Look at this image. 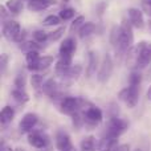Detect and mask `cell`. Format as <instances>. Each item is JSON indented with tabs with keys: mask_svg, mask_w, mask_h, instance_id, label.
Returning <instances> with one entry per match:
<instances>
[{
	"mask_svg": "<svg viewBox=\"0 0 151 151\" xmlns=\"http://www.w3.org/2000/svg\"><path fill=\"white\" fill-rule=\"evenodd\" d=\"M142 9L149 17H151V0H143L142 1Z\"/></svg>",
	"mask_w": 151,
	"mask_h": 151,
	"instance_id": "cell-34",
	"label": "cell"
},
{
	"mask_svg": "<svg viewBox=\"0 0 151 151\" xmlns=\"http://www.w3.org/2000/svg\"><path fill=\"white\" fill-rule=\"evenodd\" d=\"M83 117H85V122H88L89 125H98V123L102 122L104 115H102V111H101V109H99V107L89 106L88 109L85 110Z\"/></svg>",
	"mask_w": 151,
	"mask_h": 151,
	"instance_id": "cell-9",
	"label": "cell"
},
{
	"mask_svg": "<svg viewBox=\"0 0 151 151\" xmlns=\"http://www.w3.org/2000/svg\"><path fill=\"white\" fill-rule=\"evenodd\" d=\"M134 151H142L141 149H135V150H134Z\"/></svg>",
	"mask_w": 151,
	"mask_h": 151,
	"instance_id": "cell-41",
	"label": "cell"
},
{
	"mask_svg": "<svg viewBox=\"0 0 151 151\" xmlns=\"http://www.w3.org/2000/svg\"><path fill=\"white\" fill-rule=\"evenodd\" d=\"M94 31H96L94 23H85L80 29H78V35H80L81 39H86V37H89L90 35H93Z\"/></svg>",
	"mask_w": 151,
	"mask_h": 151,
	"instance_id": "cell-20",
	"label": "cell"
},
{
	"mask_svg": "<svg viewBox=\"0 0 151 151\" xmlns=\"http://www.w3.org/2000/svg\"><path fill=\"white\" fill-rule=\"evenodd\" d=\"M101 151H113V150H101Z\"/></svg>",
	"mask_w": 151,
	"mask_h": 151,
	"instance_id": "cell-42",
	"label": "cell"
},
{
	"mask_svg": "<svg viewBox=\"0 0 151 151\" xmlns=\"http://www.w3.org/2000/svg\"><path fill=\"white\" fill-rule=\"evenodd\" d=\"M0 151H12V150H11L9 147L5 146V142L3 141V142H1V147H0Z\"/></svg>",
	"mask_w": 151,
	"mask_h": 151,
	"instance_id": "cell-38",
	"label": "cell"
},
{
	"mask_svg": "<svg viewBox=\"0 0 151 151\" xmlns=\"http://www.w3.org/2000/svg\"><path fill=\"white\" fill-rule=\"evenodd\" d=\"M13 117H15V110L11 106L3 107L1 111H0V122H1V125H7L8 122H11L13 119Z\"/></svg>",
	"mask_w": 151,
	"mask_h": 151,
	"instance_id": "cell-18",
	"label": "cell"
},
{
	"mask_svg": "<svg viewBox=\"0 0 151 151\" xmlns=\"http://www.w3.org/2000/svg\"><path fill=\"white\" fill-rule=\"evenodd\" d=\"M5 7L8 8V11H9L11 13L17 15V13H20L21 11H23V1H21V0H8Z\"/></svg>",
	"mask_w": 151,
	"mask_h": 151,
	"instance_id": "cell-22",
	"label": "cell"
},
{
	"mask_svg": "<svg viewBox=\"0 0 151 151\" xmlns=\"http://www.w3.org/2000/svg\"><path fill=\"white\" fill-rule=\"evenodd\" d=\"M52 63H53L52 56H42V57L40 58V63H39V70L47 69L49 65H52Z\"/></svg>",
	"mask_w": 151,
	"mask_h": 151,
	"instance_id": "cell-28",
	"label": "cell"
},
{
	"mask_svg": "<svg viewBox=\"0 0 151 151\" xmlns=\"http://www.w3.org/2000/svg\"><path fill=\"white\" fill-rule=\"evenodd\" d=\"M97 65H98V57L94 52H89V64L86 68V77L90 78L96 74L97 70Z\"/></svg>",
	"mask_w": 151,
	"mask_h": 151,
	"instance_id": "cell-17",
	"label": "cell"
},
{
	"mask_svg": "<svg viewBox=\"0 0 151 151\" xmlns=\"http://www.w3.org/2000/svg\"><path fill=\"white\" fill-rule=\"evenodd\" d=\"M65 27H60L58 29H56L55 32H52V33H49V40L50 41H57V40H60L61 37H63V35L65 33Z\"/></svg>",
	"mask_w": 151,
	"mask_h": 151,
	"instance_id": "cell-31",
	"label": "cell"
},
{
	"mask_svg": "<svg viewBox=\"0 0 151 151\" xmlns=\"http://www.w3.org/2000/svg\"><path fill=\"white\" fill-rule=\"evenodd\" d=\"M113 60H111V56L110 55H105L104 56V60H102V64L99 66V70L98 74H97V78H98L99 82H106L107 80L110 78V76L113 73Z\"/></svg>",
	"mask_w": 151,
	"mask_h": 151,
	"instance_id": "cell-6",
	"label": "cell"
},
{
	"mask_svg": "<svg viewBox=\"0 0 151 151\" xmlns=\"http://www.w3.org/2000/svg\"><path fill=\"white\" fill-rule=\"evenodd\" d=\"M113 151H130V146L129 145H117V146L113 149Z\"/></svg>",
	"mask_w": 151,
	"mask_h": 151,
	"instance_id": "cell-36",
	"label": "cell"
},
{
	"mask_svg": "<svg viewBox=\"0 0 151 151\" xmlns=\"http://www.w3.org/2000/svg\"><path fill=\"white\" fill-rule=\"evenodd\" d=\"M21 1H24V0H21ZM28 1H29V0H28Z\"/></svg>",
	"mask_w": 151,
	"mask_h": 151,
	"instance_id": "cell-43",
	"label": "cell"
},
{
	"mask_svg": "<svg viewBox=\"0 0 151 151\" xmlns=\"http://www.w3.org/2000/svg\"><path fill=\"white\" fill-rule=\"evenodd\" d=\"M0 13H1V19L3 20H5V17H7V7H5V5H1V7H0Z\"/></svg>",
	"mask_w": 151,
	"mask_h": 151,
	"instance_id": "cell-37",
	"label": "cell"
},
{
	"mask_svg": "<svg viewBox=\"0 0 151 151\" xmlns=\"http://www.w3.org/2000/svg\"><path fill=\"white\" fill-rule=\"evenodd\" d=\"M21 32V27L17 21L15 20H8L5 23H3V36L7 40H12L15 41L17 39V36Z\"/></svg>",
	"mask_w": 151,
	"mask_h": 151,
	"instance_id": "cell-7",
	"label": "cell"
},
{
	"mask_svg": "<svg viewBox=\"0 0 151 151\" xmlns=\"http://www.w3.org/2000/svg\"><path fill=\"white\" fill-rule=\"evenodd\" d=\"M83 24H85V17H83V16H77L73 20V23L70 24V28L69 29H70V32H76L77 29H80Z\"/></svg>",
	"mask_w": 151,
	"mask_h": 151,
	"instance_id": "cell-29",
	"label": "cell"
},
{
	"mask_svg": "<svg viewBox=\"0 0 151 151\" xmlns=\"http://www.w3.org/2000/svg\"><path fill=\"white\" fill-rule=\"evenodd\" d=\"M42 91H44L47 96H49V97L53 98V97L57 94V82H56L53 78L48 80L47 82L42 85Z\"/></svg>",
	"mask_w": 151,
	"mask_h": 151,
	"instance_id": "cell-19",
	"label": "cell"
},
{
	"mask_svg": "<svg viewBox=\"0 0 151 151\" xmlns=\"http://www.w3.org/2000/svg\"><path fill=\"white\" fill-rule=\"evenodd\" d=\"M74 12L76 11L73 8H64L63 11H60L58 16L61 17V20H70V19L74 16Z\"/></svg>",
	"mask_w": 151,
	"mask_h": 151,
	"instance_id": "cell-30",
	"label": "cell"
},
{
	"mask_svg": "<svg viewBox=\"0 0 151 151\" xmlns=\"http://www.w3.org/2000/svg\"><path fill=\"white\" fill-rule=\"evenodd\" d=\"M88 102L80 97H65L61 101V111L65 114H76L82 109Z\"/></svg>",
	"mask_w": 151,
	"mask_h": 151,
	"instance_id": "cell-4",
	"label": "cell"
},
{
	"mask_svg": "<svg viewBox=\"0 0 151 151\" xmlns=\"http://www.w3.org/2000/svg\"><path fill=\"white\" fill-rule=\"evenodd\" d=\"M11 96H12L17 102H20V104H24V102H27L29 99L28 94L24 91V89H19V88L13 89V90L11 91Z\"/></svg>",
	"mask_w": 151,
	"mask_h": 151,
	"instance_id": "cell-23",
	"label": "cell"
},
{
	"mask_svg": "<svg viewBox=\"0 0 151 151\" xmlns=\"http://www.w3.org/2000/svg\"><path fill=\"white\" fill-rule=\"evenodd\" d=\"M127 15H129V20H130L131 25L135 28L141 29L145 27V20H143V13L137 8H129L127 9Z\"/></svg>",
	"mask_w": 151,
	"mask_h": 151,
	"instance_id": "cell-13",
	"label": "cell"
},
{
	"mask_svg": "<svg viewBox=\"0 0 151 151\" xmlns=\"http://www.w3.org/2000/svg\"><path fill=\"white\" fill-rule=\"evenodd\" d=\"M15 151H25V150H23V149H16Z\"/></svg>",
	"mask_w": 151,
	"mask_h": 151,
	"instance_id": "cell-40",
	"label": "cell"
},
{
	"mask_svg": "<svg viewBox=\"0 0 151 151\" xmlns=\"http://www.w3.org/2000/svg\"><path fill=\"white\" fill-rule=\"evenodd\" d=\"M8 57L7 55H1L0 56V65H1V73H5V69H7V64H8Z\"/></svg>",
	"mask_w": 151,
	"mask_h": 151,
	"instance_id": "cell-35",
	"label": "cell"
},
{
	"mask_svg": "<svg viewBox=\"0 0 151 151\" xmlns=\"http://www.w3.org/2000/svg\"><path fill=\"white\" fill-rule=\"evenodd\" d=\"M127 127H129V123L125 119L113 117L110 119L109 125H107L106 131H105L104 135H109V137H113V138H119V135H122L127 130Z\"/></svg>",
	"mask_w": 151,
	"mask_h": 151,
	"instance_id": "cell-5",
	"label": "cell"
},
{
	"mask_svg": "<svg viewBox=\"0 0 151 151\" xmlns=\"http://www.w3.org/2000/svg\"><path fill=\"white\" fill-rule=\"evenodd\" d=\"M81 151H94L96 150V138L94 137H86L80 143Z\"/></svg>",
	"mask_w": 151,
	"mask_h": 151,
	"instance_id": "cell-21",
	"label": "cell"
},
{
	"mask_svg": "<svg viewBox=\"0 0 151 151\" xmlns=\"http://www.w3.org/2000/svg\"><path fill=\"white\" fill-rule=\"evenodd\" d=\"M37 122H39V117L35 113H27V114H24V117L21 118L20 123H19V130L21 134L31 133Z\"/></svg>",
	"mask_w": 151,
	"mask_h": 151,
	"instance_id": "cell-8",
	"label": "cell"
},
{
	"mask_svg": "<svg viewBox=\"0 0 151 151\" xmlns=\"http://www.w3.org/2000/svg\"><path fill=\"white\" fill-rule=\"evenodd\" d=\"M33 39L36 42H45L47 40H49V33H47L45 31H36L33 33Z\"/></svg>",
	"mask_w": 151,
	"mask_h": 151,
	"instance_id": "cell-27",
	"label": "cell"
},
{
	"mask_svg": "<svg viewBox=\"0 0 151 151\" xmlns=\"http://www.w3.org/2000/svg\"><path fill=\"white\" fill-rule=\"evenodd\" d=\"M15 86L19 89H24V86H25V76L23 73L17 74L15 78Z\"/></svg>",
	"mask_w": 151,
	"mask_h": 151,
	"instance_id": "cell-33",
	"label": "cell"
},
{
	"mask_svg": "<svg viewBox=\"0 0 151 151\" xmlns=\"http://www.w3.org/2000/svg\"><path fill=\"white\" fill-rule=\"evenodd\" d=\"M77 49V42L73 37H68L60 45V57H72Z\"/></svg>",
	"mask_w": 151,
	"mask_h": 151,
	"instance_id": "cell-12",
	"label": "cell"
},
{
	"mask_svg": "<svg viewBox=\"0 0 151 151\" xmlns=\"http://www.w3.org/2000/svg\"><path fill=\"white\" fill-rule=\"evenodd\" d=\"M72 66V57H60V60L56 64V73L61 77H65L68 70Z\"/></svg>",
	"mask_w": 151,
	"mask_h": 151,
	"instance_id": "cell-16",
	"label": "cell"
},
{
	"mask_svg": "<svg viewBox=\"0 0 151 151\" xmlns=\"http://www.w3.org/2000/svg\"><path fill=\"white\" fill-rule=\"evenodd\" d=\"M134 41V35H133V25H131L130 20H123L119 25V31H118V40L115 48L121 55L130 49Z\"/></svg>",
	"mask_w": 151,
	"mask_h": 151,
	"instance_id": "cell-1",
	"label": "cell"
},
{
	"mask_svg": "<svg viewBox=\"0 0 151 151\" xmlns=\"http://www.w3.org/2000/svg\"><path fill=\"white\" fill-rule=\"evenodd\" d=\"M28 142L31 146L36 147V149H44L49 143V138H48L47 134L41 133V131H35V133L29 134Z\"/></svg>",
	"mask_w": 151,
	"mask_h": 151,
	"instance_id": "cell-10",
	"label": "cell"
},
{
	"mask_svg": "<svg viewBox=\"0 0 151 151\" xmlns=\"http://www.w3.org/2000/svg\"><path fill=\"white\" fill-rule=\"evenodd\" d=\"M56 147L58 151H73V146L68 134L64 131H58L56 134Z\"/></svg>",
	"mask_w": 151,
	"mask_h": 151,
	"instance_id": "cell-11",
	"label": "cell"
},
{
	"mask_svg": "<svg viewBox=\"0 0 151 151\" xmlns=\"http://www.w3.org/2000/svg\"><path fill=\"white\" fill-rule=\"evenodd\" d=\"M61 23V17L57 15H49L44 19V25L50 27V25H58Z\"/></svg>",
	"mask_w": 151,
	"mask_h": 151,
	"instance_id": "cell-26",
	"label": "cell"
},
{
	"mask_svg": "<svg viewBox=\"0 0 151 151\" xmlns=\"http://www.w3.org/2000/svg\"><path fill=\"white\" fill-rule=\"evenodd\" d=\"M134 55H135V68H146L151 63V44L146 41H141L134 48Z\"/></svg>",
	"mask_w": 151,
	"mask_h": 151,
	"instance_id": "cell-2",
	"label": "cell"
},
{
	"mask_svg": "<svg viewBox=\"0 0 151 151\" xmlns=\"http://www.w3.org/2000/svg\"><path fill=\"white\" fill-rule=\"evenodd\" d=\"M119 99H122L130 109L135 107L139 99V83H129L127 88L119 93Z\"/></svg>",
	"mask_w": 151,
	"mask_h": 151,
	"instance_id": "cell-3",
	"label": "cell"
},
{
	"mask_svg": "<svg viewBox=\"0 0 151 151\" xmlns=\"http://www.w3.org/2000/svg\"><path fill=\"white\" fill-rule=\"evenodd\" d=\"M40 55L39 50H32V52H27L25 61L28 65L29 70H39V63H40Z\"/></svg>",
	"mask_w": 151,
	"mask_h": 151,
	"instance_id": "cell-15",
	"label": "cell"
},
{
	"mask_svg": "<svg viewBox=\"0 0 151 151\" xmlns=\"http://www.w3.org/2000/svg\"><path fill=\"white\" fill-rule=\"evenodd\" d=\"M81 70H82V68H81V65H72L70 69L68 70V73L65 74V77L64 78H69V80H77L78 76L81 74Z\"/></svg>",
	"mask_w": 151,
	"mask_h": 151,
	"instance_id": "cell-25",
	"label": "cell"
},
{
	"mask_svg": "<svg viewBox=\"0 0 151 151\" xmlns=\"http://www.w3.org/2000/svg\"><path fill=\"white\" fill-rule=\"evenodd\" d=\"M19 48L21 50H24V52H32V50H39L40 45L36 41H23Z\"/></svg>",
	"mask_w": 151,
	"mask_h": 151,
	"instance_id": "cell-24",
	"label": "cell"
},
{
	"mask_svg": "<svg viewBox=\"0 0 151 151\" xmlns=\"http://www.w3.org/2000/svg\"><path fill=\"white\" fill-rule=\"evenodd\" d=\"M31 83L35 89H39L42 83V76L40 74H32L31 76Z\"/></svg>",
	"mask_w": 151,
	"mask_h": 151,
	"instance_id": "cell-32",
	"label": "cell"
},
{
	"mask_svg": "<svg viewBox=\"0 0 151 151\" xmlns=\"http://www.w3.org/2000/svg\"><path fill=\"white\" fill-rule=\"evenodd\" d=\"M56 0H29L28 4H27V8L32 12H40L42 9H47L50 5L56 4Z\"/></svg>",
	"mask_w": 151,
	"mask_h": 151,
	"instance_id": "cell-14",
	"label": "cell"
},
{
	"mask_svg": "<svg viewBox=\"0 0 151 151\" xmlns=\"http://www.w3.org/2000/svg\"><path fill=\"white\" fill-rule=\"evenodd\" d=\"M147 98H149L150 101H151V86L149 88V90H147Z\"/></svg>",
	"mask_w": 151,
	"mask_h": 151,
	"instance_id": "cell-39",
	"label": "cell"
}]
</instances>
